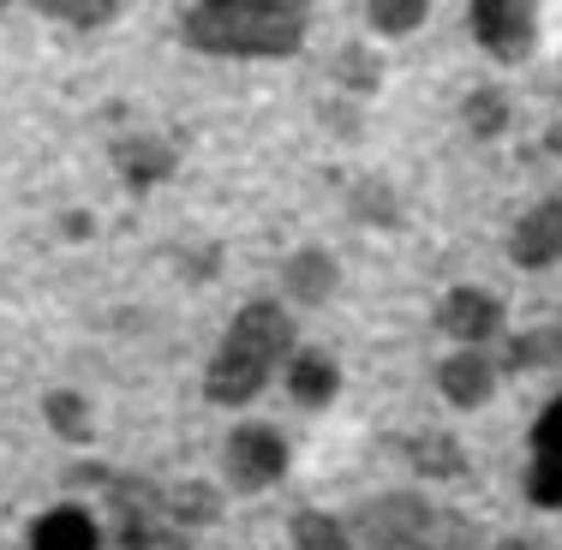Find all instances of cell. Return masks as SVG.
<instances>
[{"label": "cell", "instance_id": "obj_19", "mask_svg": "<svg viewBox=\"0 0 562 550\" xmlns=\"http://www.w3.org/2000/svg\"><path fill=\"white\" fill-rule=\"evenodd\" d=\"M48 425H55V437L66 442H90V413H85V395H72V389H55V395L43 401Z\"/></svg>", "mask_w": 562, "mask_h": 550}, {"label": "cell", "instance_id": "obj_10", "mask_svg": "<svg viewBox=\"0 0 562 550\" xmlns=\"http://www.w3.org/2000/svg\"><path fill=\"white\" fill-rule=\"evenodd\" d=\"M97 520L85 515V508H48L43 520H36V532H31V550H97Z\"/></svg>", "mask_w": 562, "mask_h": 550}, {"label": "cell", "instance_id": "obj_23", "mask_svg": "<svg viewBox=\"0 0 562 550\" xmlns=\"http://www.w3.org/2000/svg\"><path fill=\"white\" fill-rule=\"evenodd\" d=\"M532 454H551V461H562V395L544 407V419L532 425Z\"/></svg>", "mask_w": 562, "mask_h": 550}, {"label": "cell", "instance_id": "obj_8", "mask_svg": "<svg viewBox=\"0 0 562 550\" xmlns=\"http://www.w3.org/2000/svg\"><path fill=\"white\" fill-rule=\"evenodd\" d=\"M437 389L454 401V407H485L491 401V389H497V366H491L485 353H454V359H443L437 366Z\"/></svg>", "mask_w": 562, "mask_h": 550}, {"label": "cell", "instance_id": "obj_20", "mask_svg": "<svg viewBox=\"0 0 562 550\" xmlns=\"http://www.w3.org/2000/svg\"><path fill=\"white\" fill-rule=\"evenodd\" d=\"M425 12H431V0H371V24L383 36H413L425 24Z\"/></svg>", "mask_w": 562, "mask_h": 550}, {"label": "cell", "instance_id": "obj_22", "mask_svg": "<svg viewBox=\"0 0 562 550\" xmlns=\"http://www.w3.org/2000/svg\"><path fill=\"white\" fill-rule=\"evenodd\" d=\"M378 55H366V48H347V55L336 60V78L341 85H353V90H378Z\"/></svg>", "mask_w": 562, "mask_h": 550}, {"label": "cell", "instance_id": "obj_28", "mask_svg": "<svg viewBox=\"0 0 562 550\" xmlns=\"http://www.w3.org/2000/svg\"><path fill=\"white\" fill-rule=\"evenodd\" d=\"M0 7H7V0H0Z\"/></svg>", "mask_w": 562, "mask_h": 550}, {"label": "cell", "instance_id": "obj_5", "mask_svg": "<svg viewBox=\"0 0 562 550\" xmlns=\"http://www.w3.org/2000/svg\"><path fill=\"white\" fill-rule=\"evenodd\" d=\"M288 473V442H281L276 425H239L227 437V479L239 491H270Z\"/></svg>", "mask_w": 562, "mask_h": 550}, {"label": "cell", "instance_id": "obj_12", "mask_svg": "<svg viewBox=\"0 0 562 550\" xmlns=\"http://www.w3.org/2000/svg\"><path fill=\"white\" fill-rule=\"evenodd\" d=\"M288 389H293L300 407H329L336 389H341L336 359H329V353H300V359H293V371H288Z\"/></svg>", "mask_w": 562, "mask_h": 550}, {"label": "cell", "instance_id": "obj_2", "mask_svg": "<svg viewBox=\"0 0 562 550\" xmlns=\"http://www.w3.org/2000/svg\"><path fill=\"white\" fill-rule=\"evenodd\" d=\"M288 347H293V317L281 312L276 300L239 305V317L227 324L216 359H210V371H204V395L216 401V407H246V401L270 383L276 359H288Z\"/></svg>", "mask_w": 562, "mask_h": 550}, {"label": "cell", "instance_id": "obj_27", "mask_svg": "<svg viewBox=\"0 0 562 550\" xmlns=\"http://www.w3.org/2000/svg\"><path fill=\"white\" fill-rule=\"evenodd\" d=\"M497 550H544V545H532V539H503Z\"/></svg>", "mask_w": 562, "mask_h": 550}, {"label": "cell", "instance_id": "obj_15", "mask_svg": "<svg viewBox=\"0 0 562 550\" xmlns=\"http://www.w3.org/2000/svg\"><path fill=\"white\" fill-rule=\"evenodd\" d=\"M461 120H467V132H473V138H503V132H508V97H503L497 85L467 90Z\"/></svg>", "mask_w": 562, "mask_h": 550}, {"label": "cell", "instance_id": "obj_7", "mask_svg": "<svg viewBox=\"0 0 562 550\" xmlns=\"http://www.w3.org/2000/svg\"><path fill=\"white\" fill-rule=\"evenodd\" d=\"M437 324L454 341H491L503 329V300L497 293H479V288H454L443 305H437Z\"/></svg>", "mask_w": 562, "mask_h": 550}, {"label": "cell", "instance_id": "obj_17", "mask_svg": "<svg viewBox=\"0 0 562 550\" xmlns=\"http://www.w3.org/2000/svg\"><path fill=\"white\" fill-rule=\"evenodd\" d=\"M168 515L180 520L186 532L192 527H210V520H222V496L210 485H173L168 491Z\"/></svg>", "mask_w": 562, "mask_h": 550}, {"label": "cell", "instance_id": "obj_26", "mask_svg": "<svg viewBox=\"0 0 562 550\" xmlns=\"http://www.w3.org/2000/svg\"><path fill=\"white\" fill-rule=\"evenodd\" d=\"M544 150H551V156H562V120H557L551 132H544Z\"/></svg>", "mask_w": 562, "mask_h": 550}, {"label": "cell", "instance_id": "obj_14", "mask_svg": "<svg viewBox=\"0 0 562 550\" xmlns=\"http://www.w3.org/2000/svg\"><path fill=\"white\" fill-rule=\"evenodd\" d=\"M508 371H539V366H562V324H539V329H520L508 341Z\"/></svg>", "mask_w": 562, "mask_h": 550}, {"label": "cell", "instance_id": "obj_18", "mask_svg": "<svg viewBox=\"0 0 562 550\" xmlns=\"http://www.w3.org/2000/svg\"><path fill=\"white\" fill-rule=\"evenodd\" d=\"M293 550H353V539H347V527L336 515L305 508V515H293Z\"/></svg>", "mask_w": 562, "mask_h": 550}, {"label": "cell", "instance_id": "obj_24", "mask_svg": "<svg viewBox=\"0 0 562 550\" xmlns=\"http://www.w3.org/2000/svg\"><path fill=\"white\" fill-rule=\"evenodd\" d=\"M353 204L366 210V222H383V227L395 222V198L383 192V186H359V192H353Z\"/></svg>", "mask_w": 562, "mask_h": 550}, {"label": "cell", "instance_id": "obj_21", "mask_svg": "<svg viewBox=\"0 0 562 550\" xmlns=\"http://www.w3.org/2000/svg\"><path fill=\"white\" fill-rule=\"evenodd\" d=\"M527 496H532L539 508H562V461H551V454H532Z\"/></svg>", "mask_w": 562, "mask_h": 550}, {"label": "cell", "instance_id": "obj_3", "mask_svg": "<svg viewBox=\"0 0 562 550\" xmlns=\"http://www.w3.org/2000/svg\"><path fill=\"white\" fill-rule=\"evenodd\" d=\"M473 36L491 60H527L539 43V0H473Z\"/></svg>", "mask_w": 562, "mask_h": 550}, {"label": "cell", "instance_id": "obj_11", "mask_svg": "<svg viewBox=\"0 0 562 550\" xmlns=\"http://www.w3.org/2000/svg\"><path fill=\"white\" fill-rule=\"evenodd\" d=\"M281 288L300 305H324L329 293H336V258H329V251H293L288 270H281Z\"/></svg>", "mask_w": 562, "mask_h": 550}, {"label": "cell", "instance_id": "obj_1", "mask_svg": "<svg viewBox=\"0 0 562 550\" xmlns=\"http://www.w3.org/2000/svg\"><path fill=\"white\" fill-rule=\"evenodd\" d=\"M312 0H192L180 36L198 55H239V60H281L300 55Z\"/></svg>", "mask_w": 562, "mask_h": 550}, {"label": "cell", "instance_id": "obj_16", "mask_svg": "<svg viewBox=\"0 0 562 550\" xmlns=\"http://www.w3.org/2000/svg\"><path fill=\"white\" fill-rule=\"evenodd\" d=\"M31 7L60 24H78V31H102V24L120 19V0H31Z\"/></svg>", "mask_w": 562, "mask_h": 550}, {"label": "cell", "instance_id": "obj_4", "mask_svg": "<svg viewBox=\"0 0 562 550\" xmlns=\"http://www.w3.org/2000/svg\"><path fill=\"white\" fill-rule=\"evenodd\" d=\"M431 508L425 496L413 491H395V496H371L359 508V539L371 550H419L425 545V527H431Z\"/></svg>", "mask_w": 562, "mask_h": 550}, {"label": "cell", "instance_id": "obj_6", "mask_svg": "<svg viewBox=\"0 0 562 550\" xmlns=\"http://www.w3.org/2000/svg\"><path fill=\"white\" fill-rule=\"evenodd\" d=\"M508 258H515L520 270H551L562 258V198H544V204H532L527 216L515 222Z\"/></svg>", "mask_w": 562, "mask_h": 550}, {"label": "cell", "instance_id": "obj_13", "mask_svg": "<svg viewBox=\"0 0 562 550\" xmlns=\"http://www.w3.org/2000/svg\"><path fill=\"white\" fill-rule=\"evenodd\" d=\"M407 461L419 467L425 479H461V473H467L461 442L443 437V431H419V437H407Z\"/></svg>", "mask_w": 562, "mask_h": 550}, {"label": "cell", "instance_id": "obj_25", "mask_svg": "<svg viewBox=\"0 0 562 550\" xmlns=\"http://www.w3.org/2000/svg\"><path fill=\"white\" fill-rule=\"evenodd\" d=\"M66 234H72V239H85V234H90V222H85V210H72V216H66Z\"/></svg>", "mask_w": 562, "mask_h": 550}, {"label": "cell", "instance_id": "obj_9", "mask_svg": "<svg viewBox=\"0 0 562 550\" xmlns=\"http://www.w3.org/2000/svg\"><path fill=\"white\" fill-rule=\"evenodd\" d=\"M114 162H120V180H126L132 192H150V186H162L173 173V150L162 138H126L114 150Z\"/></svg>", "mask_w": 562, "mask_h": 550}]
</instances>
